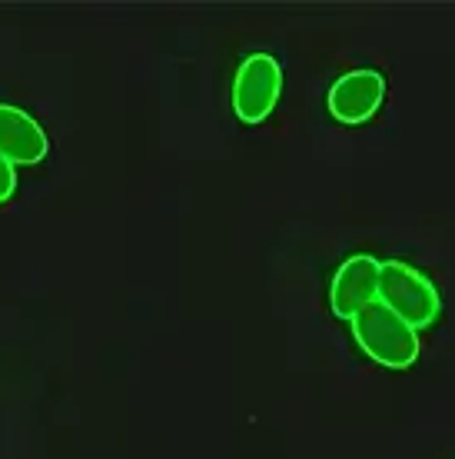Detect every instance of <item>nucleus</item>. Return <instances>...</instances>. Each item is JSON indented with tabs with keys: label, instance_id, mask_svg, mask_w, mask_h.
<instances>
[{
	"label": "nucleus",
	"instance_id": "nucleus-3",
	"mask_svg": "<svg viewBox=\"0 0 455 459\" xmlns=\"http://www.w3.org/2000/svg\"><path fill=\"white\" fill-rule=\"evenodd\" d=\"M283 97V67L273 54H250L233 77V114L239 124L256 126L270 120Z\"/></svg>",
	"mask_w": 455,
	"mask_h": 459
},
{
	"label": "nucleus",
	"instance_id": "nucleus-1",
	"mask_svg": "<svg viewBox=\"0 0 455 459\" xmlns=\"http://www.w3.org/2000/svg\"><path fill=\"white\" fill-rule=\"evenodd\" d=\"M349 333L356 346L363 350L373 363L386 369H409L422 353V340L409 323L396 316L382 299L369 303L359 316L349 320Z\"/></svg>",
	"mask_w": 455,
	"mask_h": 459
},
{
	"label": "nucleus",
	"instance_id": "nucleus-7",
	"mask_svg": "<svg viewBox=\"0 0 455 459\" xmlns=\"http://www.w3.org/2000/svg\"><path fill=\"white\" fill-rule=\"evenodd\" d=\"M13 190H17V170H13L11 160L0 157V204H7L13 196Z\"/></svg>",
	"mask_w": 455,
	"mask_h": 459
},
{
	"label": "nucleus",
	"instance_id": "nucleus-5",
	"mask_svg": "<svg viewBox=\"0 0 455 459\" xmlns=\"http://www.w3.org/2000/svg\"><path fill=\"white\" fill-rule=\"evenodd\" d=\"M386 104V77L379 70H349L330 87L326 107L332 120L346 126H359L379 114V107Z\"/></svg>",
	"mask_w": 455,
	"mask_h": 459
},
{
	"label": "nucleus",
	"instance_id": "nucleus-2",
	"mask_svg": "<svg viewBox=\"0 0 455 459\" xmlns=\"http://www.w3.org/2000/svg\"><path fill=\"white\" fill-rule=\"evenodd\" d=\"M379 299L396 316L409 323L416 333L435 326L439 316H442V293H439V287L406 260H382Z\"/></svg>",
	"mask_w": 455,
	"mask_h": 459
},
{
	"label": "nucleus",
	"instance_id": "nucleus-6",
	"mask_svg": "<svg viewBox=\"0 0 455 459\" xmlns=\"http://www.w3.org/2000/svg\"><path fill=\"white\" fill-rule=\"evenodd\" d=\"M50 140L44 126L34 117L13 104H0V157L11 160L13 167H34L47 160Z\"/></svg>",
	"mask_w": 455,
	"mask_h": 459
},
{
	"label": "nucleus",
	"instance_id": "nucleus-4",
	"mask_svg": "<svg viewBox=\"0 0 455 459\" xmlns=\"http://www.w3.org/2000/svg\"><path fill=\"white\" fill-rule=\"evenodd\" d=\"M379 276H382V260L369 253H356L342 260L339 270L332 273L330 283V310L339 320H353L379 299Z\"/></svg>",
	"mask_w": 455,
	"mask_h": 459
}]
</instances>
